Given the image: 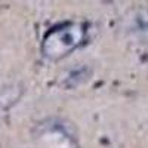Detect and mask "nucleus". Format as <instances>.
<instances>
[{"label":"nucleus","instance_id":"nucleus-2","mask_svg":"<svg viewBox=\"0 0 148 148\" xmlns=\"http://www.w3.org/2000/svg\"><path fill=\"white\" fill-rule=\"evenodd\" d=\"M136 31L141 34L142 39H148V16L145 14L139 15L136 19Z\"/></svg>","mask_w":148,"mask_h":148},{"label":"nucleus","instance_id":"nucleus-1","mask_svg":"<svg viewBox=\"0 0 148 148\" xmlns=\"http://www.w3.org/2000/svg\"><path fill=\"white\" fill-rule=\"evenodd\" d=\"M86 28L83 24L68 22L49 30L42 42V52L49 59H61L83 45Z\"/></svg>","mask_w":148,"mask_h":148}]
</instances>
